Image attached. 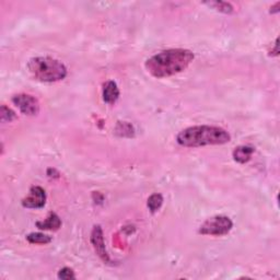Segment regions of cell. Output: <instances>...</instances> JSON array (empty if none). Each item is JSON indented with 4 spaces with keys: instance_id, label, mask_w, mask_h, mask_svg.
<instances>
[{
    "instance_id": "6da1fadb",
    "label": "cell",
    "mask_w": 280,
    "mask_h": 280,
    "mask_svg": "<svg viewBox=\"0 0 280 280\" xmlns=\"http://www.w3.org/2000/svg\"><path fill=\"white\" fill-rule=\"evenodd\" d=\"M194 54L188 49H167L145 61V68L155 78H165L185 70L194 60Z\"/></svg>"
},
{
    "instance_id": "ba28073f",
    "label": "cell",
    "mask_w": 280,
    "mask_h": 280,
    "mask_svg": "<svg viewBox=\"0 0 280 280\" xmlns=\"http://www.w3.org/2000/svg\"><path fill=\"white\" fill-rule=\"evenodd\" d=\"M120 98V90L114 81H108L103 86V100L108 104H114Z\"/></svg>"
},
{
    "instance_id": "277c9868",
    "label": "cell",
    "mask_w": 280,
    "mask_h": 280,
    "mask_svg": "<svg viewBox=\"0 0 280 280\" xmlns=\"http://www.w3.org/2000/svg\"><path fill=\"white\" fill-rule=\"evenodd\" d=\"M233 222L229 217L216 216L207 219L200 226L199 233L204 235H214V237H221L226 235L232 230Z\"/></svg>"
},
{
    "instance_id": "3957f363",
    "label": "cell",
    "mask_w": 280,
    "mask_h": 280,
    "mask_svg": "<svg viewBox=\"0 0 280 280\" xmlns=\"http://www.w3.org/2000/svg\"><path fill=\"white\" fill-rule=\"evenodd\" d=\"M31 75L43 82H56L67 76V69L63 63L52 57H34L27 64Z\"/></svg>"
},
{
    "instance_id": "8fae6325",
    "label": "cell",
    "mask_w": 280,
    "mask_h": 280,
    "mask_svg": "<svg viewBox=\"0 0 280 280\" xmlns=\"http://www.w3.org/2000/svg\"><path fill=\"white\" fill-rule=\"evenodd\" d=\"M26 240L32 244H47L52 241V238L48 237L46 234L36 232V233H30L26 237Z\"/></svg>"
},
{
    "instance_id": "8992f818",
    "label": "cell",
    "mask_w": 280,
    "mask_h": 280,
    "mask_svg": "<svg viewBox=\"0 0 280 280\" xmlns=\"http://www.w3.org/2000/svg\"><path fill=\"white\" fill-rule=\"evenodd\" d=\"M46 203V194L40 186H33L30 189L29 195L22 200V205L26 208H42Z\"/></svg>"
},
{
    "instance_id": "9c48e42d",
    "label": "cell",
    "mask_w": 280,
    "mask_h": 280,
    "mask_svg": "<svg viewBox=\"0 0 280 280\" xmlns=\"http://www.w3.org/2000/svg\"><path fill=\"white\" fill-rule=\"evenodd\" d=\"M61 226L60 218L55 214V212H50L48 217L44 221L36 222V227L41 230H58Z\"/></svg>"
},
{
    "instance_id": "30bf717a",
    "label": "cell",
    "mask_w": 280,
    "mask_h": 280,
    "mask_svg": "<svg viewBox=\"0 0 280 280\" xmlns=\"http://www.w3.org/2000/svg\"><path fill=\"white\" fill-rule=\"evenodd\" d=\"M254 153V148L249 147V145H240L235 148L233 151V158L239 163H246L252 158V154Z\"/></svg>"
},
{
    "instance_id": "5bb4252c",
    "label": "cell",
    "mask_w": 280,
    "mask_h": 280,
    "mask_svg": "<svg viewBox=\"0 0 280 280\" xmlns=\"http://www.w3.org/2000/svg\"><path fill=\"white\" fill-rule=\"evenodd\" d=\"M15 119V114L13 111H11L5 105L1 106V121L2 122H11Z\"/></svg>"
},
{
    "instance_id": "7c38bea8",
    "label": "cell",
    "mask_w": 280,
    "mask_h": 280,
    "mask_svg": "<svg viewBox=\"0 0 280 280\" xmlns=\"http://www.w3.org/2000/svg\"><path fill=\"white\" fill-rule=\"evenodd\" d=\"M163 204V197L161 194H153L148 198V208L151 212H156Z\"/></svg>"
},
{
    "instance_id": "5b68a950",
    "label": "cell",
    "mask_w": 280,
    "mask_h": 280,
    "mask_svg": "<svg viewBox=\"0 0 280 280\" xmlns=\"http://www.w3.org/2000/svg\"><path fill=\"white\" fill-rule=\"evenodd\" d=\"M13 104L18 108L21 113L25 115H36L40 112V103L36 98L30 94H18L12 98Z\"/></svg>"
},
{
    "instance_id": "7a4b0ae2",
    "label": "cell",
    "mask_w": 280,
    "mask_h": 280,
    "mask_svg": "<svg viewBox=\"0 0 280 280\" xmlns=\"http://www.w3.org/2000/svg\"><path fill=\"white\" fill-rule=\"evenodd\" d=\"M231 140L226 130L217 126H193L182 131L176 137V141L183 147L196 148L203 145L225 144Z\"/></svg>"
},
{
    "instance_id": "4fadbf2b",
    "label": "cell",
    "mask_w": 280,
    "mask_h": 280,
    "mask_svg": "<svg viewBox=\"0 0 280 280\" xmlns=\"http://www.w3.org/2000/svg\"><path fill=\"white\" fill-rule=\"evenodd\" d=\"M206 4H208L209 7L214 8L220 12L223 13H232L233 12V5L230 2H223V1H210L206 2Z\"/></svg>"
},
{
    "instance_id": "9a60e30c",
    "label": "cell",
    "mask_w": 280,
    "mask_h": 280,
    "mask_svg": "<svg viewBox=\"0 0 280 280\" xmlns=\"http://www.w3.org/2000/svg\"><path fill=\"white\" fill-rule=\"evenodd\" d=\"M58 278L63 279V280H69V279H74L75 278V274L74 271L71 270L69 267H65L63 270H60L58 273Z\"/></svg>"
},
{
    "instance_id": "52a82bcc",
    "label": "cell",
    "mask_w": 280,
    "mask_h": 280,
    "mask_svg": "<svg viewBox=\"0 0 280 280\" xmlns=\"http://www.w3.org/2000/svg\"><path fill=\"white\" fill-rule=\"evenodd\" d=\"M91 242L94 246L95 252H97L101 259H102L104 262H110L109 255L106 253L105 245H104L103 231L100 226H95L93 228V231L91 233Z\"/></svg>"
}]
</instances>
